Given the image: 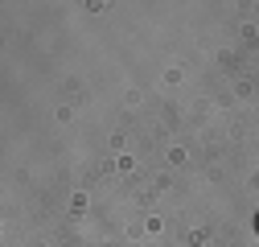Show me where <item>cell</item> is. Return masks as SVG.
<instances>
[{
	"label": "cell",
	"instance_id": "1",
	"mask_svg": "<svg viewBox=\"0 0 259 247\" xmlns=\"http://www.w3.org/2000/svg\"><path fill=\"white\" fill-rule=\"evenodd\" d=\"M255 231H259V214H255Z\"/></svg>",
	"mask_w": 259,
	"mask_h": 247
}]
</instances>
